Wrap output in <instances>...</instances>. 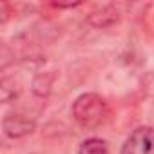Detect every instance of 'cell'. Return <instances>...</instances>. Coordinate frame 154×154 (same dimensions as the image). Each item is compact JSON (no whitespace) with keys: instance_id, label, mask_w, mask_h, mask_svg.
<instances>
[{"instance_id":"3957f363","label":"cell","mask_w":154,"mask_h":154,"mask_svg":"<svg viewBox=\"0 0 154 154\" xmlns=\"http://www.w3.org/2000/svg\"><path fill=\"white\" fill-rule=\"evenodd\" d=\"M2 127H4V132L9 136V138H24L27 134H31L36 127V122L33 116H29L27 112H22V111H15V112H9L6 114L4 122H2Z\"/></svg>"},{"instance_id":"7a4b0ae2","label":"cell","mask_w":154,"mask_h":154,"mask_svg":"<svg viewBox=\"0 0 154 154\" xmlns=\"http://www.w3.org/2000/svg\"><path fill=\"white\" fill-rule=\"evenodd\" d=\"M122 154H154V127H138L122 147Z\"/></svg>"},{"instance_id":"5b68a950","label":"cell","mask_w":154,"mask_h":154,"mask_svg":"<svg viewBox=\"0 0 154 154\" xmlns=\"http://www.w3.org/2000/svg\"><path fill=\"white\" fill-rule=\"evenodd\" d=\"M78 154H109V145L105 140L89 138V140H84L80 143Z\"/></svg>"},{"instance_id":"277c9868","label":"cell","mask_w":154,"mask_h":154,"mask_svg":"<svg viewBox=\"0 0 154 154\" xmlns=\"http://www.w3.org/2000/svg\"><path fill=\"white\" fill-rule=\"evenodd\" d=\"M118 20H120V11H118V8L112 6V4L102 6V8L94 9L91 15H87V22H89L93 27H98V29L111 27V26H114Z\"/></svg>"},{"instance_id":"6da1fadb","label":"cell","mask_w":154,"mask_h":154,"mask_svg":"<svg viewBox=\"0 0 154 154\" xmlns=\"http://www.w3.org/2000/svg\"><path fill=\"white\" fill-rule=\"evenodd\" d=\"M71 114L78 125H82L85 129H94L107 122L111 109H109V103L105 102V98H102L100 94L85 93V94H80L72 102Z\"/></svg>"}]
</instances>
